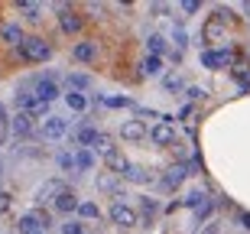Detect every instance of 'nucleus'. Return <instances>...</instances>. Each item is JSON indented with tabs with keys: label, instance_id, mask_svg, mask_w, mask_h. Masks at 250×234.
<instances>
[{
	"label": "nucleus",
	"instance_id": "obj_32",
	"mask_svg": "<svg viewBox=\"0 0 250 234\" xmlns=\"http://www.w3.org/2000/svg\"><path fill=\"white\" fill-rule=\"evenodd\" d=\"M98 186H104V189H111V186H114V176H101V179H98Z\"/></svg>",
	"mask_w": 250,
	"mask_h": 234
},
{
	"label": "nucleus",
	"instance_id": "obj_33",
	"mask_svg": "<svg viewBox=\"0 0 250 234\" xmlns=\"http://www.w3.org/2000/svg\"><path fill=\"white\" fill-rule=\"evenodd\" d=\"M182 10H186V13H195V10H198V3H195V0H186V3H182Z\"/></svg>",
	"mask_w": 250,
	"mask_h": 234
},
{
	"label": "nucleus",
	"instance_id": "obj_27",
	"mask_svg": "<svg viewBox=\"0 0 250 234\" xmlns=\"http://www.w3.org/2000/svg\"><path fill=\"white\" fill-rule=\"evenodd\" d=\"M104 104H107V107H127L130 98H104Z\"/></svg>",
	"mask_w": 250,
	"mask_h": 234
},
{
	"label": "nucleus",
	"instance_id": "obj_3",
	"mask_svg": "<svg viewBox=\"0 0 250 234\" xmlns=\"http://www.w3.org/2000/svg\"><path fill=\"white\" fill-rule=\"evenodd\" d=\"M111 221H114V225H124V228H133V225H137V212L127 208L124 202H114V205H111Z\"/></svg>",
	"mask_w": 250,
	"mask_h": 234
},
{
	"label": "nucleus",
	"instance_id": "obj_30",
	"mask_svg": "<svg viewBox=\"0 0 250 234\" xmlns=\"http://www.w3.org/2000/svg\"><path fill=\"white\" fill-rule=\"evenodd\" d=\"M62 231H65V234H82V225H75V221H68V225H65Z\"/></svg>",
	"mask_w": 250,
	"mask_h": 234
},
{
	"label": "nucleus",
	"instance_id": "obj_22",
	"mask_svg": "<svg viewBox=\"0 0 250 234\" xmlns=\"http://www.w3.org/2000/svg\"><path fill=\"white\" fill-rule=\"evenodd\" d=\"M146 49H149V56H159V52L166 49V39H163V36H149L146 39Z\"/></svg>",
	"mask_w": 250,
	"mask_h": 234
},
{
	"label": "nucleus",
	"instance_id": "obj_28",
	"mask_svg": "<svg viewBox=\"0 0 250 234\" xmlns=\"http://www.w3.org/2000/svg\"><path fill=\"white\" fill-rule=\"evenodd\" d=\"M75 88H88V78L84 75H72V91Z\"/></svg>",
	"mask_w": 250,
	"mask_h": 234
},
{
	"label": "nucleus",
	"instance_id": "obj_35",
	"mask_svg": "<svg viewBox=\"0 0 250 234\" xmlns=\"http://www.w3.org/2000/svg\"><path fill=\"white\" fill-rule=\"evenodd\" d=\"M241 225H244V228L250 231V212H241Z\"/></svg>",
	"mask_w": 250,
	"mask_h": 234
},
{
	"label": "nucleus",
	"instance_id": "obj_11",
	"mask_svg": "<svg viewBox=\"0 0 250 234\" xmlns=\"http://www.w3.org/2000/svg\"><path fill=\"white\" fill-rule=\"evenodd\" d=\"M56 208H59V212H78V195H75V192H68V189H65L62 195L56 198Z\"/></svg>",
	"mask_w": 250,
	"mask_h": 234
},
{
	"label": "nucleus",
	"instance_id": "obj_13",
	"mask_svg": "<svg viewBox=\"0 0 250 234\" xmlns=\"http://www.w3.org/2000/svg\"><path fill=\"white\" fill-rule=\"evenodd\" d=\"M140 72H143V75H159V72H163V59L159 56H146L143 62H140Z\"/></svg>",
	"mask_w": 250,
	"mask_h": 234
},
{
	"label": "nucleus",
	"instance_id": "obj_20",
	"mask_svg": "<svg viewBox=\"0 0 250 234\" xmlns=\"http://www.w3.org/2000/svg\"><path fill=\"white\" fill-rule=\"evenodd\" d=\"M3 39H7L10 46H20V43H23V33H20V26H3Z\"/></svg>",
	"mask_w": 250,
	"mask_h": 234
},
{
	"label": "nucleus",
	"instance_id": "obj_17",
	"mask_svg": "<svg viewBox=\"0 0 250 234\" xmlns=\"http://www.w3.org/2000/svg\"><path fill=\"white\" fill-rule=\"evenodd\" d=\"M104 159H107V166H111L114 172H124V169L130 166V163H127V159H124V156H121V153H117V150H114V153H107V156H104Z\"/></svg>",
	"mask_w": 250,
	"mask_h": 234
},
{
	"label": "nucleus",
	"instance_id": "obj_29",
	"mask_svg": "<svg viewBox=\"0 0 250 234\" xmlns=\"http://www.w3.org/2000/svg\"><path fill=\"white\" fill-rule=\"evenodd\" d=\"M23 13H29L33 20H39V7L36 3H23Z\"/></svg>",
	"mask_w": 250,
	"mask_h": 234
},
{
	"label": "nucleus",
	"instance_id": "obj_12",
	"mask_svg": "<svg viewBox=\"0 0 250 234\" xmlns=\"http://www.w3.org/2000/svg\"><path fill=\"white\" fill-rule=\"evenodd\" d=\"M72 56L78 59V62H91V59L98 56V46H94V43H78Z\"/></svg>",
	"mask_w": 250,
	"mask_h": 234
},
{
	"label": "nucleus",
	"instance_id": "obj_6",
	"mask_svg": "<svg viewBox=\"0 0 250 234\" xmlns=\"http://www.w3.org/2000/svg\"><path fill=\"white\" fill-rule=\"evenodd\" d=\"M65 133H68V124H65L62 117H46V124H42V137H46V140H59Z\"/></svg>",
	"mask_w": 250,
	"mask_h": 234
},
{
	"label": "nucleus",
	"instance_id": "obj_26",
	"mask_svg": "<svg viewBox=\"0 0 250 234\" xmlns=\"http://www.w3.org/2000/svg\"><path fill=\"white\" fill-rule=\"evenodd\" d=\"M72 163H75V166H78V169H91V153H88V150H82V153H78V156L72 159Z\"/></svg>",
	"mask_w": 250,
	"mask_h": 234
},
{
	"label": "nucleus",
	"instance_id": "obj_34",
	"mask_svg": "<svg viewBox=\"0 0 250 234\" xmlns=\"http://www.w3.org/2000/svg\"><path fill=\"white\" fill-rule=\"evenodd\" d=\"M179 85H182V82H179V75H169L166 78V88H179Z\"/></svg>",
	"mask_w": 250,
	"mask_h": 234
},
{
	"label": "nucleus",
	"instance_id": "obj_37",
	"mask_svg": "<svg viewBox=\"0 0 250 234\" xmlns=\"http://www.w3.org/2000/svg\"><path fill=\"white\" fill-rule=\"evenodd\" d=\"M39 234H46V231H39Z\"/></svg>",
	"mask_w": 250,
	"mask_h": 234
},
{
	"label": "nucleus",
	"instance_id": "obj_9",
	"mask_svg": "<svg viewBox=\"0 0 250 234\" xmlns=\"http://www.w3.org/2000/svg\"><path fill=\"white\" fill-rule=\"evenodd\" d=\"M10 130L17 133V137H26V133H29V130H33V121H29L26 114L20 111V114H17V117H10Z\"/></svg>",
	"mask_w": 250,
	"mask_h": 234
},
{
	"label": "nucleus",
	"instance_id": "obj_25",
	"mask_svg": "<svg viewBox=\"0 0 250 234\" xmlns=\"http://www.w3.org/2000/svg\"><path fill=\"white\" fill-rule=\"evenodd\" d=\"M78 215L82 218H98V205H94V202H78Z\"/></svg>",
	"mask_w": 250,
	"mask_h": 234
},
{
	"label": "nucleus",
	"instance_id": "obj_31",
	"mask_svg": "<svg viewBox=\"0 0 250 234\" xmlns=\"http://www.w3.org/2000/svg\"><path fill=\"white\" fill-rule=\"evenodd\" d=\"M7 208H10V195H7V192H0V212H7Z\"/></svg>",
	"mask_w": 250,
	"mask_h": 234
},
{
	"label": "nucleus",
	"instance_id": "obj_5",
	"mask_svg": "<svg viewBox=\"0 0 250 234\" xmlns=\"http://www.w3.org/2000/svg\"><path fill=\"white\" fill-rule=\"evenodd\" d=\"M42 225L49 228V215H23L17 221V228L23 234H39V228H42Z\"/></svg>",
	"mask_w": 250,
	"mask_h": 234
},
{
	"label": "nucleus",
	"instance_id": "obj_23",
	"mask_svg": "<svg viewBox=\"0 0 250 234\" xmlns=\"http://www.w3.org/2000/svg\"><path fill=\"white\" fill-rule=\"evenodd\" d=\"M94 137H98V130H94V127H82V130H78V143H82V147H91Z\"/></svg>",
	"mask_w": 250,
	"mask_h": 234
},
{
	"label": "nucleus",
	"instance_id": "obj_10",
	"mask_svg": "<svg viewBox=\"0 0 250 234\" xmlns=\"http://www.w3.org/2000/svg\"><path fill=\"white\" fill-rule=\"evenodd\" d=\"M36 98H39V101H56V98H59V88H56V82H46V78H42V82H39L36 85Z\"/></svg>",
	"mask_w": 250,
	"mask_h": 234
},
{
	"label": "nucleus",
	"instance_id": "obj_1",
	"mask_svg": "<svg viewBox=\"0 0 250 234\" xmlns=\"http://www.w3.org/2000/svg\"><path fill=\"white\" fill-rule=\"evenodd\" d=\"M20 49H23V56L33 59V62H46V59L52 56V46H49L46 39H39V36H26L23 43H20Z\"/></svg>",
	"mask_w": 250,
	"mask_h": 234
},
{
	"label": "nucleus",
	"instance_id": "obj_7",
	"mask_svg": "<svg viewBox=\"0 0 250 234\" xmlns=\"http://www.w3.org/2000/svg\"><path fill=\"white\" fill-rule=\"evenodd\" d=\"M186 205L195 208V215H198V218H205L208 212H211V198L205 195V192H192V195L186 198Z\"/></svg>",
	"mask_w": 250,
	"mask_h": 234
},
{
	"label": "nucleus",
	"instance_id": "obj_19",
	"mask_svg": "<svg viewBox=\"0 0 250 234\" xmlns=\"http://www.w3.org/2000/svg\"><path fill=\"white\" fill-rule=\"evenodd\" d=\"M62 29H65V33H78V29H82V17L65 13V17H62Z\"/></svg>",
	"mask_w": 250,
	"mask_h": 234
},
{
	"label": "nucleus",
	"instance_id": "obj_2",
	"mask_svg": "<svg viewBox=\"0 0 250 234\" xmlns=\"http://www.w3.org/2000/svg\"><path fill=\"white\" fill-rule=\"evenodd\" d=\"M234 62L231 49H205L202 52V65L205 68H228Z\"/></svg>",
	"mask_w": 250,
	"mask_h": 234
},
{
	"label": "nucleus",
	"instance_id": "obj_16",
	"mask_svg": "<svg viewBox=\"0 0 250 234\" xmlns=\"http://www.w3.org/2000/svg\"><path fill=\"white\" fill-rule=\"evenodd\" d=\"M62 192H65V186H62V182H49V186H42V189H39V198H36V202H46V198H52V195H62Z\"/></svg>",
	"mask_w": 250,
	"mask_h": 234
},
{
	"label": "nucleus",
	"instance_id": "obj_36",
	"mask_svg": "<svg viewBox=\"0 0 250 234\" xmlns=\"http://www.w3.org/2000/svg\"><path fill=\"white\" fill-rule=\"evenodd\" d=\"M0 124H7V111H3V104H0Z\"/></svg>",
	"mask_w": 250,
	"mask_h": 234
},
{
	"label": "nucleus",
	"instance_id": "obj_15",
	"mask_svg": "<svg viewBox=\"0 0 250 234\" xmlns=\"http://www.w3.org/2000/svg\"><path fill=\"white\" fill-rule=\"evenodd\" d=\"M65 104H68L72 111H84V107H88V98H84L82 91H68L65 94Z\"/></svg>",
	"mask_w": 250,
	"mask_h": 234
},
{
	"label": "nucleus",
	"instance_id": "obj_18",
	"mask_svg": "<svg viewBox=\"0 0 250 234\" xmlns=\"http://www.w3.org/2000/svg\"><path fill=\"white\" fill-rule=\"evenodd\" d=\"M188 172H186V166H172L166 172V186H179V182H182V179H186Z\"/></svg>",
	"mask_w": 250,
	"mask_h": 234
},
{
	"label": "nucleus",
	"instance_id": "obj_14",
	"mask_svg": "<svg viewBox=\"0 0 250 234\" xmlns=\"http://www.w3.org/2000/svg\"><path fill=\"white\" fill-rule=\"evenodd\" d=\"M91 150H98L101 156H107V153H114V140L107 137V133H98V137H94V143H91Z\"/></svg>",
	"mask_w": 250,
	"mask_h": 234
},
{
	"label": "nucleus",
	"instance_id": "obj_21",
	"mask_svg": "<svg viewBox=\"0 0 250 234\" xmlns=\"http://www.w3.org/2000/svg\"><path fill=\"white\" fill-rule=\"evenodd\" d=\"M124 176H127L130 179V182H146V169H140V166H127V169H124Z\"/></svg>",
	"mask_w": 250,
	"mask_h": 234
},
{
	"label": "nucleus",
	"instance_id": "obj_24",
	"mask_svg": "<svg viewBox=\"0 0 250 234\" xmlns=\"http://www.w3.org/2000/svg\"><path fill=\"white\" fill-rule=\"evenodd\" d=\"M205 39H208V43H218V39H221V26H218V20H211V23L205 26Z\"/></svg>",
	"mask_w": 250,
	"mask_h": 234
},
{
	"label": "nucleus",
	"instance_id": "obj_8",
	"mask_svg": "<svg viewBox=\"0 0 250 234\" xmlns=\"http://www.w3.org/2000/svg\"><path fill=\"white\" fill-rule=\"evenodd\" d=\"M121 133H124V140H140V137H146V124L143 121H124Z\"/></svg>",
	"mask_w": 250,
	"mask_h": 234
},
{
	"label": "nucleus",
	"instance_id": "obj_4",
	"mask_svg": "<svg viewBox=\"0 0 250 234\" xmlns=\"http://www.w3.org/2000/svg\"><path fill=\"white\" fill-rule=\"evenodd\" d=\"M149 137H153V143H159V147H169V143H176V130H172L169 117H163V124H156Z\"/></svg>",
	"mask_w": 250,
	"mask_h": 234
}]
</instances>
